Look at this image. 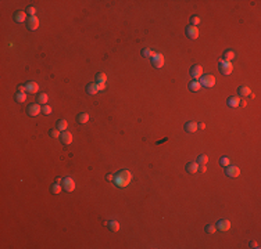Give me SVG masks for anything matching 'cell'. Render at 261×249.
I'll list each match as a JSON object with an SVG mask.
<instances>
[{"mask_svg":"<svg viewBox=\"0 0 261 249\" xmlns=\"http://www.w3.org/2000/svg\"><path fill=\"white\" fill-rule=\"evenodd\" d=\"M238 93L244 97V96H250V94H251V90H250L247 86H240V87L238 89Z\"/></svg>","mask_w":261,"mask_h":249,"instance_id":"obj_26","label":"cell"},{"mask_svg":"<svg viewBox=\"0 0 261 249\" xmlns=\"http://www.w3.org/2000/svg\"><path fill=\"white\" fill-rule=\"evenodd\" d=\"M225 174H226L228 177H238L239 174H240V169L238 168V166H226V169H225Z\"/></svg>","mask_w":261,"mask_h":249,"instance_id":"obj_8","label":"cell"},{"mask_svg":"<svg viewBox=\"0 0 261 249\" xmlns=\"http://www.w3.org/2000/svg\"><path fill=\"white\" fill-rule=\"evenodd\" d=\"M183 129H185L188 133H194V132H197V129H199V127H197L196 122H188V123H185Z\"/></svg>","mask_w":261,"mask_h":249,"instance_id":"obj_17","label":"cell"},{"mask_svg":"<svg viewBox=\"0 0 261 249\" xmlns=\"http://www.w3.org/2000/svg\"><path fill=\"white\" fill-rule=\"evenodd\" d=\"M235 57H236L235 51L229 49V50H225L224 55H222V60H224V61H228V62H230L232 60H235Z\"/></svg>","mask_w":261,"mask_h":249,"instance_id":"obj_14","label":"cell"},{"mask_svg":"<svg viewBox=\"0 0 261 249\" xmlns=\"http://www.w3.org/2000/svg\"><path fill=\"white\" fill-rule=\"evenodd\" d=\"M106 224H107V227H108V228H110L113 232H117V231L119 230V223H118L117 220H110L108 223H106Z\"/></svg>","mask_w":261,"mask_h":249,"instance_id":"obj_21","label":"cell"},{"mask_svg":"<svg viewBox=\"0 0 261 249\" xmlns=\"http://www.w3.org/2000/svg\"><path fill=\"white\" fill-rule=\"evenodd\" d=\"M200 85H201V87H213L214 85H215V77L213 76V75H201V77H200Z\"/></svg>","mask_w":261,"mask_h":249,"instance_id":"obj_2","label":"cell"},{"mask_svg":"<svg viewBox=\"0 0 261 249\" xmlns=\"http://www.w3.org/2000/svg\"><path fill=\"white\" fill-rule=\"evenodd\" d=\"M219 163H221L224 168H226V166L230 165V160H229V158H228V156H222L221 159H219Z\"/></svg>","mask_w":261,"mask_h":249,"instance_id":"obj_33","label":"cell"},{"mask_svg":"<svg viewBox=\"0 0 261 249\" xmlns=\"http://www.w3.org/2000/svg\"><path fill=\"white\" fill-rule=\"evenodd\" d=\"M78 122H79L81 124H86L89 122V113L86 112H82L78 115Z\"/></svg>","mask_w":261,"mask_h":249,"instance_id":"obj_23","label":"cell"},{"mask_svg":"<svg viewBox=\"0 0 261 249\" xmlns=\"http://www.w3.org/2000/svg\"><path fill=\"white\" fill-rule=\"evenodd\" d=\"M207 162H208V156L205 154H201L197 156V163H199V165H205Z\"/></svg>","mask_w":261,"mask_h":249,"instance_id":"obj_30","label":"cell"},{"mask_svg":"<svg viewBox=\"0 0 261 249\" xmlns=\"http://www.w3.org/2000/svg\"><path fill=\"white\" fill-rule=\"evenodd\" d=\"M205 232H208V234H215L217 231V227L213 226V224H208V226H205Z\"/></svg>","mask_w":261,"mask_h":249,"instance_id":"obj_32","label":"cell"},{"mask_svg":"<svg viewBox=\"0 0 261 249\" xmlns=\"http://www.w3.org/2000/svg\"><path fill=\"white\" fill-rule=\"evenodd\" d=\"M63 177H57V179H56V183H58V184H63Z\"/></svg>","mask_w":261,"mask_h":249,"instance_id":"obj_42","label":"cell"},{"mask_svg":"<svg viewBox=\"0 0 261 249\" xmlns=\"http://www.w3.org/2000/svg\"><path fill=\"white\" fill-rule=\"evenodd\" d=\"M27 112H28V115H29V116H36V115H39V113L42 112L40 104H31V105H28Z\"/></svg>","mask_w":261,"mask_h":249,"instance_id":"obj_7","label":"cell"},{"mask_svg":"<svg viewBox=\"0 0 261 249\" xmlns=\"http://www.w3.org/2000/svg\"><path fill=\"white\" fill-rule=\"evenodd\" d=\"M106 180H107V181H113V180H114V174L108 173L107 176H106Z\"/></svg>","mask_w":261,"mask_h":249,"instance_id":"obj_39","label":"cell"},{"mask_svg":"<svg viewBox=\"0 0 261 249\" xmlns=\"http://www.w3.org/2000/svg\"><path fill=\"white\" fill-rule=\"evenodd\" d=\"M197 170H199V163L197 162L186 163V172H188V173H197Z\"/></svg>","mask_w":261,"mask_h":249,"instance_id":"obj_15","label":"cell"},{"mask_svg":"<svg viewBox=\"0 0 261 249\" xmlns=\"http://www.w3.org/2000/svg\"><path fill=\"white\" fill-rule=\"evenodd\" d=\"M47 100H49L47 94L46 93H40V94H38V98H36V101H38V104H40V105H46L47 104Z\"/></svg>","mask_w":261,"mask_h":249,"instance_id":"obj_22","label":"cell"},{"mask_svg":"<svg viewBox=\"0 0 261 249\" xmlns=\"http://www.w3.org/2000/svg\"><path fill=\"white\" fill-rule=\"evenodd\" d=\"M132 173H130L129 170H126V169H122V170L117 172L115 174H114V184L117 185V187L119 188H124V187H128V185L130 184V181H132Z\"/></svg>","mask_w":261,"mask_h":249,"instance_id":"obj_1","label":"cell"},{"mask_svg":"<svg viewBox=\"0 0 261 249\" xmlns=\"http://www.w3.org/2000/svg\"><path fill=\"white\" fill-rule=\"evenodd\" d=\"M42 113H43V115H50V113H52V107H50V105H43V107H42Z\"/></svg>","mask_w":261,"mask_h":249,"instance_id":"obj_34","label":"cell"},{"mask_svg":"<svg viewBox=\"0 0 261 249\" xmlns=\"http://www.w3.org/2000/svg\"><path fill=\"white\" fill-rule=\"evenodd\" d=\"M200 89H201V85H200L199 80H192L190 83H189V90L190 91H200Z\"/></svg>","mask_w":261,"mask_h":249,"instance_id":"obj_20","label":"cell"},{"mask_svg":"<svg viewBox=\"0 0 261 249\" xmlns=\"http://www.w3.org/2000/svg\"><path fill=\"white\" fill-rule=\"evenodd\" d=\"M86 91H88L90 96H93V94H97L99 93V86H97V83H89L88 86H86Z\"/></svg>","mask_w":261,"mask_h":249,"instance_id":"obj_18","label":"cell"},{"mask_svg":"<svg viewBox=\"0 0 261 249\" xmlns=\"http://www.w3.org/2000/svg\"><path fill=\"white\" fill-rule=\"evenodd\" d=\"M14 98H15L17 102H19V104H21V102H24L25 100H27V94H25V93H19V91H18V93L14 96Z\"/></svg>","mask_w":261,"mask_h":249,"instance_id":"obj_28","label":"cell"},{"mask_svg":"<svg viewBox=\"0 0 261 249\" xmlns=\"http://www.w3.org/2000/svg\"><path fill=\"white\" fill-rule=\"evenodd\" d=\"M218 66H219V71H221L224 75H230V73H232V71H233L232 62H228V61H224V60L219 61Z\"/></svg>","mask_w":261,"mask_h":249,"instance_id":"obj_3","label":"cell"},{"mask_svg":"<svg viewBox=\"0 0 261 249\" xmlns=\"http://www.w3.org/2000/svg\"><path fill=\"white\" fill-rule=\"evenodd\" d=\"M217 228H218L219 231H228V230L230 228V221L226 220V219H222V220H219L218 223H217Z\"/></svg>","mask_w":261,"mask_h":249,"instance_id":"obj_11","label":"cell"},{"mask_svg":"<svg viewBox=\"0 0 261 249\" xmlns=\"http://www.w3.org/2000/svg\"><path fill=\"white\" fill-rule=\"evenodd\" d=\"M61 190H63V187H61V184H58V183H54V184H52V187H50V191H52L53 194H60Z\"/></svg>","mask_w":261,"mask_h":249,"instance_id":"obj_27","label":"cell"},{"mask_svg":"<svg viewBox=\"0 0 261 249\" xmlns=\"http://www.w3.org/2000/svg\"><path fill=\"white\" fill-rule=\"evenodd\" d=\"M199 170L201 172V173H204V172L207 170V168H205V165H199Z\"/></svg>","mask_w":261,"mask_h":249,"instance_id":"obj_40","label":"cell"},{"mask_svg":"<svg viewBox=\"0 0 261 249\" xmlns=\"http://www.w3.org/2000/svg\"><path fill=\"white\" fill-rule=\"evenodd\" d=\"M226 104H228V107H230V108H236V107H239L240 105V98L239 97H229L228 98V101H226Z\"/></svg>","mask_w":261,"mask_h":249,"instance_id":"obj_16","label":"cell"},{"mask_svg":"<svg viewBox=\"0 0 261 249\" xmlns=\"http://www.w3.org/2000/svg\"><path fill=\"white\" fill-rule=\"evenodd\" d=\"M200 24V18L197 15H193L190 18V25H193V26H196V25H199Z\"/></svg>","mask_w":261,"mask_h":249,"instance_id":"obj_36","label":"cell"},{"mask_svg":"<svg viewBox=\"0 0 261 249\" xmlns=\"http://www.w3.org/2000/svg\"><path fill=\"white\" fill-rule=\"evenodd\" d=\"M250 248H254V249H258L260 248V246H258V243L255 242V241H251V242H250Z\"/></svg>","mask_w":261,"mask_h":249,"instance_id":"obj_38","label":"cell"},{"mask_svg":"<svg viewBox=\"0 0 261 249\" xmlns=\"http://www.w3.org/2000/svg\"><path fill=\"white\" fill-rule=\"evenodd\" d=\"M150 60H151V64H153V66H154V68H161V66L164 65V62H165V60H164V55L160 54V53H155V54L153 55Z\"/></svg>","mask_w":261,"mask_h":249,"instance_id":"obj_4","label":"cell"},{"mask_svg":"<svg viewBox=\"0 0 261 249\" xmlns=\"http://www.w3.org/2000/svg\"><path fill=\"white\" fill-rule=\"evenodd\" d=\"M186 36H188L189 39H192V40H194V39L199 38L200 32H199V28L197 26H193V25H189V26H186Z\"/></svg>","mask_w":261,"mask_h":249,"instance_id":"obj_5","label":"cell"},{"mask_svg":"<svg viewBox=\"0 0 261 249\" xmlns=\"http://www.w3.org/2000/svg\"><path fill=\"white\" fill-rule=\"evenodd\" d=\"M27 14H29V17H33L36 14V8L33 6H28L27 7Z\"/></svg>","mask_w":261,"mask_h":249,"instance_id":"obj_35","label":"cell"},{"mask_svg":"<svg viewBox=\"0 0 261 249\" xmlns=\"http://www.w3.org/2000/svg\"><path fill=\"white\" fill-rule=\"evenodd\" d=\"M63 187H64V191L67 192H72L75 190V180L72 177H65L63 180Z\"/></svg>","mask_w":261,"mask_h":249,"instance_id":"obj_6","label":"cell"},{"mask_svg":"<svg viewBox=\"0 0 261 249\" xmlns=\"http://www.w3.org/2000/svg\"><path fill=\"white\" fill-rule=\"evenodd\" d=\"M14 21L19 22V24L27 21V13H24V11H17V13L14 14Z\"/></svg>","mask_w":261,"mask_h":249,"instance_id":"obj_19","label":"cell"},{"mask_svg":"<svg viewBox=\"0 0 261 249\" xmlns=\"http://www.w3.org/2000/svg\"><path fill=\"white\" fill-rule=\"evenodd\" d=\"M197 127H199V129H201V130H203V129H205V123H203V122H201V123L197 124Z\"/></svg>","mask_w":261,"mask_h":249,"instance_id":"obj_41","label":"cell"},{"mask_svg":"<svg viewBox=\"0 0 261 249\" xmlns=\"http://www.w3.org/2000/svg\"><path fill=\"white\" fill-rule=\"evenodd\" d=\"M18 91H19V93H27V87L22 86V85H19L18 86Z\"/></svg>","mask_w":261,"mask_h":249,"instance_id":"obj_37","label":"cell"},{"mask_svg":"<svg viewBox=\"0 0 261 249\" xmlns=\"http://www.w3.org/2000/svg\"><path fill=\"white\" fill-rule=\"evenodd\" d=\"M107 82V76H106V73H103V72H99V73L96 75V83L97 85H103V83Z\"/></svg>","mask_w":261,"mask_h":249,"instance_id":"obj_25","label":"cell"},{"mask_svg":"<svg viewBox=\"0 0 261 249\" xmlns=\"http://www.w3.org/2000/svg\"><path fill=\"white\" fill-rule=\"evenodd\" d=\"M25 87H27V91H28V93H32V94L38 93V90H39L38 83H36V82H32V80H29V82H28L27 85H25Z\"/></svg>","mask_w":261,"mask_h":249,"instance_id":"obj_13","label":"cell"},{"mask_svg":"<svg viewBox=\"0 0 261 249\" xmlns=\"http://www.w3.org/2000/svg\"><path fill=\"white\" fill-rule=\"evenodd\" d=\"M154 54H155V53L151 49H143V50H142V55H143L144 58H151Z\"/></svg>","mask_w":261,"mask_h":249,"instance_id":"obj_29","label":"cell"},{"mask_svg":"<svg viewBox=\"0 0 261 249\" xmlns=\"http://www.w3.org/2000/svg\"><path fill=\"white\" fill-rule=\"evenodd\" d=\"M38 26H39L38 17H36V15L29 17V18H28V21H27V28H28V29H29V30H35V29H38Z\"/></svg>","mask_w":261,"mask_h":249,"instance_id":"obj_10","label":"cell"},{"mask_svg":"<svg viewBox=\"0 0 261 249\" xmlns=\"http://www.w3.org/2000/svg\"><path fill=\"white\" fill-rule=\"evenodd\" d=\"M67 127H68V122H67L65 119H60V121L57 122V129L60 130V132H65Z\"/></svg>","mask_w":261,"mask_h":249,"instance_id":"obj_24","label":"cell"},{"mask_svg":"<svg viewBox=\"0 0 261 249\" xmlns=\"http://www.w3.org/2000/svg\"><path fill=\"white\" fill-rule=\"evenodd\" d=\"M201 75H203V68L200 65H193L190 68V76L193 77L194 80L200 79V77H201Z\"/></svg>","mask_w":261,"mask_h":249,"instance_id":"obj_9","label":"cell"},{"mask_svg":"<svg viewBox=\"0 0 261 249\" xmlns=\"http://www.w3.org/2000/svg\"><path fill=\"white\" fill-rule=\"evenodd\" d=\"M60 140H61V143L63 144H65V145H68V144H71V141H72V134L69 132H61V134H60Z\"/></svg>","mask_w":261,"mask_h":249,"instance_id":"obj_12","label":"cell"},{"mask_svg":"<svg viewBox=\"0 0 261 249\" xmlns=\"http://www.w3.org/2000/svg\"><path fill=\"white\" fill-rule=\"evenodd\" d=\"M49 134L52 136L53 138H57V137H60L61 132H60L58 129H50V130H49Z\"/></svg>","mask_w":261,"mask_h":249,"instance_id":"obj_31","label":"cell"}]
</instances>
